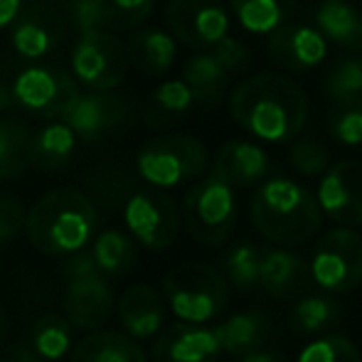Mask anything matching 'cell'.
Returning <instances> with one entry per match:
<instances>
[{
	"label": "cell",
	"instance_id": "6da1fadb",
	"mask_svg": "<svg viewBox=\"0 0 362 362\" xmlns=\"http://www.w3.org/2000/svg\"><path fill=\"white\" fill-rule=\"evenodd\" d=\"M229 114L252 139L288 144L308 121V96L288 76L264 72L234 86Z\"/></svg>",
	"mask_w": 362,
	"mask_h": 362
},
{
	"label": "cell",
	"instance_id": "7a4b0ae2",
	"mask_svg": "<svg viewBox=\"0 0 362 362\" xmlns=\"http://www.w3.org/2000/svg\"><path fill=\"white\" fill-rule=\"evenodd\" d=\"M99 210L81 190L62 187L42 195L25 215V232L40 254L67 257L91 242Z\"/></svg>",
	"mask_w": 362,
	"mask_h": 362
},
{
	"label": "cell",
	"instance_id": "3957f363",
	"mask_svg": "<svg viewBox=\"0 0 362 362\" xmlns=\"http://www.w3.org/2000/svg\"><path fill=\"white\" fill-rule=\"evenodd\" d=\"M252 224L267 242L279 247H300L318 234L323 212L305 185L288 177L262 182L252 197Z\"/></svg>",
	"mask_w": 362,
	"mask_h": 362
},
{
	"label": "cell",
	"instance_id": "277c9868",
	"mask_svg": "<svg viewBox=\"0 0 362 362\" xmlns=\"http://www.w3.org/2000/svg\"><path fill=\"white\" fill-rule=\"evenodd\" d=\"M163 293L182 323H210L229 303V284L217 269L202 262L173 267L163 279Z\"/></svg>",
	"mask_w": 362,
	"mask_h": 362
},
{
	"label": "cell",
	"instance_id": "5b68a950",
	"mask_svg": "<svg viewBox=\"0 0 362 362\" xmlns=\"http://www.w3.org/2000/svg\"><path fill=\"white\" fill-rule=\"evenodd\" d=\"M207 168V148L195 136L168 134L156 136L141 146L136 170L148 185L158 190L177 187L202 175Z\"/></svg>",
	"mask_w": 362,
	"mask_h": 362
},
{
	"label": "cell",
	"instance_id": "8992f818",
	"mask_svg": "<svg viewBox=\"0 0 362 362\" xmlns=\"http://www.w3.org/2000/svg\"><path fill=\"white\" fill-rule=\"evenodd\" d=\"M180 219L195 242L205 244V247L224 244L237 222L234 187L210 173L185 192Z\"/></svg>",
	"mask_w": 362,
	"mask_h": 362
},
{
	"label": "cell",
	"instance_id": "52a82bcc",
	"mask_svg": "<svg viewBox=\"0 0 362 362\" xmlns=\"http://www.w3.org/2000/svg\"><path fill=\"white\" fill-rule=\"evenodd\" d=\"M310 276L328 293H350L362 284V237L353 227L330 229L315 244Z\"/></svg>",
	"mask_w": 362,
	"mask_h": 362
},
{
	"label": "cell",
	"instance_id": "ba28073f",
	"mask_svg": "<svg viewBox=\"0 0 362 362\" xmlns=\"http://www.w3.org/2000/svg\"><path fill=\"white\" fill-rule=\"evenodd\" d=\"M72 74L81 86L91 91H111L126 79L129 72V47L116 37V33H86L79 35L72 47Z\"/></svg>",
	"mask_w": 362,
	"mask_h": 362
},
{
	"label": "cell",
	"instance_id": "9c48e42d",
	"mask_svg": "<svg viewBox=\"0 0 362 362\" xmlns=\"http://www.w3.org/2000/svg\"><path fill=\"white\" fill-rule=\"evenodd\" d=\"M124 222L136 242L153 252H163L177 239L182 219L175 202L156 187L139 190L126 200Z\"/></svg>",
	"mask_w": 362,
	"mask_h": 362
},
{
	"label": "cell",
	"instance_id": "30bf717a",
	"mask_svg": "<svg viewBox=\"0 0 362 362\" xmlns=\"http://www.w3.org/2000/svg\"><path fill=\"white\" fill-rule=\"evenodd\" d=\"M165 23L177 42L202 52L229 35V13L222 0H168Z\"/></svg>",
	"mask_w": 362,
	"mask_h": 362
},
{
	"label": "cell",
	"instance_id": "8fae6325",
	"mask_svg": "<svg viewBox=\"0 0 362 362\" xmlns=\"http://www.w3.org/2000/svg\"><path fill=\"white\" fill-rule=\"evenodd\" d=\"M13 96L23 109L33 114L59 119L62 111L79 96V81L62 69L35 64L15 76Z\"/></svg>",
	"mask_w": 362,
	"mask_h": 362
},
{
	"label": "cell",
	"instance_id": "7c38bea8",
	"mask_svg": "<svg viewBox=\"0 0 362 362\" xmlns=\"http://www.w3.org/2000/svg\"><path fill=\"white\" fill-rule=\"evenodd\" d=\"M315 200L323 215L340 227L362 224V160H338L320 175Z\"/></svg>",
	"mask_w": 362,
	"mask_h": 362
},
{
	"label": "cell",
	"instance_id": "4fadbf2b",
	"mask_svg": "<svg viewBox=\"0 0 362 362\" xmlns=\"http://www.w3.org/2000/svg\"><path fill=\"white\" fill-rule=\"evenodd\" d=\"M114 291L104 274L94 276H81L67 281L62 298L64 318L72 323V328L79 330H99L101 325L109 323L114 313Z\"/></svg>",
	"mask_w": 362,
	"mask_h": 362
},
{
	"label": "cell",
	"instance_id": "5bb4252c",
	"mask_svg": "<svg viewBox=\"0 0 362 362\" xmlns=\"http://www.w3.org/2000/svg\"><path fill=\"white\" fill-rule=\"evenodd\" d=\"M269 57L288 72H308L328 57V40L313 25L284 23L269 33Z\"/></svg>",
	"mask_w": 362,
	"mask_h": 362
},
{
	"label": "cell",
	"instance_id": "9a60e30c",
	"mask_svg": "<svg viewBox=\"0 0 362 362\" xmlns=\"http://www.w3.org/2000/svg\"><path fill=\"white\" fill-rule=\"evenodd\" d=\"M151 13L153 0H72V23L79 35L134 30Z\"/></svg>",
	"mask_w": 362,
	"mask_h": 362
},
{
	"label": "cell",
	"instance_id": "2e32d148",
	"mask_svg": "<svg viewBox=\"0 0 362 362\" xmlns=\"http://www.w3.org/2000/svg\"><path fill=\"white\" fill-rule=\"evenodd\" d=\"M59 119L76 134V139L94 141L129 119V104L111 91L81 94L62 111Z\"/></svg>",
	"mask_w": 362,
	"mask_h": 362
},
{
	"label": "cell",
	"instance_id": "e0dca14e",
	"mask_svg": "<svg viewBox=\"0 0 362 362\" xmlns=\"http://www.w3.org/2000/svg\"><path fill=\"white\" fill-rule=\"evenodd\" d=\"M222 355L215 330L195 323H175L153 343L151 362H217Z\"/></svg>",
	"mask_w": 362,
	"mask_h": 362
},
{
	"label": "cell",
	"instance_id": "ac0fdd59",
	"mask_svg": "<svg viewBox=\"0 0 362 362\" xmlns=\"http://www.w3.org/2000/svg\"><path fill=\"white\" fill-rule=\"evenodd\" d=\"M62 35V18L54 10L33 5L28 10H20L18 18L13 20L10 42L23 59H42L45 54L57 47Z\"/></svg>",
	"mask_w": 362,
	"mask_h": 362
},
{
	"label": "cell",
	"instance_id": "d6986e66",
	"mask_svg": "<svg viewBox=\"0 0 362 362\" xmlns=\"http://www.w3.org/2000/svg\"><path fill=\"white\" fill-rule=\"evenodd\" d=\"M269 170H272V158L262 146L252 141H229L219 148L210 173L237 190L262 182Z\"/></svg>",
	"mask_w": 362,
	"mask_h": 362
},
{
	"label": "cell",
	"instance_id": "ffe728a7",
	"mask_svg": "<svg viewBox=\"0 0 362 362\" xmlns=\"http://www.w3.org/2000/svg\"><path fill=\"white\" fill-rule=\"evenodd\" d=\"M313 284L308 262L286 249H264L262 269H259V288L279 300L303 296Z\"/></svg>",
	"mask_w": 362,
	"mask_h": 362
},
{
	"label": "cell",
	"instance_id": "44dd1931",
	"mask_svg": "<svg viewBox=\"0 0 362 362\" xmlns=\"http://www.w3.org/2000/svg\"><path fill=\"white\" fill-rule=\"evenodd\" d=\"M121 320V328L134 340H148L160 333L165 320V305L156 288L148 284H134L121 293L119 303L114 305Z\"/></svg>",
	"mask_w": 362,
	"mask_h": 362
},
{
	"label": "cell",
	"instance_id": "7402d4cb",
	"mask_svg": "<svg viewBox=\"0 0 362 362\" xmlns=\"http://www.w3.org/2000/svg\"><path fill=\"white\" fill-rule=\"evenodd\" d=\"M212 330H215L222 353L239 358V355L264 348V343L272 335V318L262 310H242V313L229 315L224 323Z\"/></svg>",
	"mask_w": 362,
	"mask_h": 362
},
{
	"label": "cell",
	"instance_id": "603a6c76",
	"mask_svg": "<svg viewBox=\"0 0 362 362\" xmlns=\"http://www.w3.org/2000/svg\"><path fill=\"white\" fill-rule=\"evenodd\" d=\"M69 362H148V355L131 335L99 328L72 345Z\"/></svg>",
	"mask_w": 362,
	"mask_h": 362
},
{
	"label": "cell",
	"instance_id": "cb8c5ba5",
	"mask_svg": "<svg viewBox=\"0 0 362 362\" xmlns=\"http://www.w3.org/2000/svg\"><path fill=\"white\" fill-rule=\"evenodd\" d=\"M315 28L328 42L350 52H362V13L350 0H320Z\"/></svg>",
	"mask_w": 362,
	"mask_h": 362
},
{
	"label": "cell",
	"instance_id": "d4e9b609",
	"mask_svg": "<svg viewBox=\"0 0 362 362\" xmlns=\"http://www.w3.org/2000/svg\"><path fill=\"white\" fill-rule=\"evenodd\" d=\"M177 54V40L160 28H141L129 42V59L148 74H165Z\"/></svg>",
	"mask_w": 362,
	"mask_h": 362
},
{
	"label": "cell",
	"instance_id": "484cf974",
	"mask_svg": "<svg viewBox=\"0 0 362 362\" xmlns=\"http://www.w3.org/2000/svg\"><path fill=\"white\" fill-rule=\"evenodd\" d=\"M182 79H185L187 86L192 89L197 104L215 106L224 96V91H227L232 74L219 64V59L210 49H205V52L187 59L185 67H182Z\"/></svg>",
	"mask_w": 362,
	"mask_h": 362
},
{
	"label": "cell",
	"instance_id": "4316f807",
	"mask_svg": "<svg viewBox=\"0 0 362 362\" xmlns=\"http://www.w3.org/2000/svg\"><path fill=\"white\" fill-rule=\"evenodd\" d=\"M298 0H229L237 23L252 35H269L291 18Z\"/></svg>",
	"mask_w": 362,
	"mask_h": 362
},
{
	"label": "cell",
	"instance_id": "83f0119b",
	"mask_svg": "<svg viewBox=\"0 0 362 362\" xmlns=\"http://www.w3.org/2000/svg\"><path fill=\"white\" fill-rule=\"evenodd\" d=\"M96 264L106 279H119L134 269L136 264V244L121 229H106L91 244Z\"/></svg>",
	"mask_w": 362,
	"mask_h": 362
},
{
	"label": "cell",
	"instance_id": "f1b7e54d",
	"mask_svg": "<svg viewBox=\"0 0 362 362\" xmlns=\"http://www.w3.org/2000/svg\"><path fill=\"white\" fill-rule=\"evenodd\" d=\"M76 148V134L62 119L47 124L30 141V160L42 168H59Z\"/></svg>",
	"mask_w": 362,
	"mask_h": 362
},
{
	"label": "cell",
	"instance_id": "f546056e",
	"mask_svg": "<svg viewBox=\"0 0 362 362\" xmlns=\"http://www.w3.org/2000/svg\"><path fill=\"white\" fill-rule=\"evenodd\" d=\"M30 141L33 134L25 124L20 121H0V180H13L20 177L30 160Z\"/></svg>",
	"mask_w": 362,
	"mask_h": 362
},
{
	"label": "cell",
	"instance_id": "4dcf8cb0",
	"mask_svg": "<svg viewBox=\"0 0 362 362\" xmlns=\"http://www.w3.org/2000/svg\"><path fill=\"white\" fill-rule=\"evenodd\" d=\"M72 323L64 315L47 313L35 320L30 345L45 362H57L72 350Z\"/></svg>",
	"mask_w": 362,
	"mask_h": 362
},
{
	"label": "cell",
	"instance_id": "1f68e13d",
	"mask_svg": "<svg viewBox=\"0 0 362 362\" xmlns=\"http://www.w3.org/2000/svg\"><path fill=\"white\" fill-rule=\"evenodd\" d=\"M340 318V303L330 296L308 293L291 310V328L298 335H318Z\"/></svg>",
	"mask_w": 362,
	"mask_h": 362
},
{
	"label": "cell",
	"instance_id": "d6a6232c",
	"mask_svg": "<svg viewBox=\"0 0 362 362\" xmlns=\"http://www.w3.org/2000/svg\"><path fill=\"white\" fill-rule=\"evenodd\" d=\"M264 249L254 242H242L232 247L224 257V272L234 288L242 293L259 288V269H262Z\"/></svg>",
	"mask_w": 362,
	"mask_h": 362
},
{
	"label": "cell",
	"instance_id": "836d02e7",
	"mask_svg": "<svg viewBox=\"0 0 362 362\" xmlns=\"http://www.w3.org/2000/svg\"><path fill=\"white\" fill-rule=\"evenodd\" d=\"M323 91L335 104L362 99V57L338 59L325 74Z\"/></svg>",
	"mask_w": 362,
	"mask_h": 362
},
{
	"label": "cell",
	"instance_id": "e575fe53",
	"mask_svg": "<svg viewBox=\"0 0 362 362\" xmlns=\"http://www.w3.org/2000/svg\"><path fill=\"white\" fill-rule=\"evenodd\" d=\"M298 362H362V355L345 335H320L300 350Z\"/></svg>",
	"mask_w": 362,
	"mask_h": 362
},
{
	"label": "cell",
	"instance_id": "d590c367",
	"mask_svg": "<svg viewBox=\"0 0 362 362\" xmlns=\"http://www.w3.org/2000/svg\"><path fill=\"white\" fill-rule=\"evenodd\" d=\"M330 136L343 146H362V99L338 104L328 121Z\"/></svg>",
	"mask_w": 362,
	"mask_h": 362
},
{
	"label": "cell",
	"instance_id": "8d00e7d4",
	"mask_svg": "<svg viewBox=\"0 0 362 362\" xmlns=\"http://www.w3.org/2000/svg\"><path fill=\"white\" fill-rule=\"evenodd\" d=\"M291 165L303 177H320L330 168V151L328 146L318 141H298L291 146Z\"/></svg>",
	"mask_w": 362,
	"mask_h": 362
},
{
	"label": "cell",
	"instance_id": "74e56055",
	"mask_svg": "<svg viewBox=\"0 0 362 362\" xmlns=\"http://www.w3.org/2000/svg\"><path fill=\"white\" fill-rule=\"evenodd\" d=\"M153 101H156L158 109L168 116L185 114V111H190L192 106L197 104L195 94H192V89L187 86L185 79L163 81V84L156 89V94H153Z\"/></svg>",
	"mask_w": 362,
	"mask_h": 362
},
{
	"label": "cell",
	"instance_id": "f35d334b",
	"mask_svg": "<svg viewBox=\"0 0 362 362\" xmlns=\"http://www.w3.org/2000/svg\"><path fill=\"white\" fill-rule=\"evenodd\" d=\"M210 52L215 54V57L219 59V64H222L224 69H227L229 74H239L244 72V69L249 67V59H252V54H249V49L244 47L239 40L234 37H222L219 42L215 45V47H210Z\"/></svg>",
	"mask_w": 362,
	"mask_h": 362
},
{
	"label": "cell",
	"instance_id": "ab89813d",
	"mask_svg": "<svg viewBox=\"0 0 362 362\" xmlns=\"http://www.w3.org/2000/svg\"><path fill=\"white\" fill-rule=\"evenodd\" d=\"M25 207L13 195L0 192V244L15 239L25 229Z\"/></svg>",
	"mask_w": 362,
	"mask_h": 362
},
{
	"label": "cell",
	"instance_id": "60d3db41",
	"mask_svg": "<svg viewBox=\"0 0 362 362\" xmlns=\"http://www.w3.org/2000/svg\"><path fill=\"white\" fill-rule=\"evenodd\" d=\"M67 262L62 267V276L64 281H72V279H81V276H94V274H101L99 264H96L91 249H79L74 254H67Z\"/></svg>",
	"mask_w": 362,
	"mask_h": 362
},
{
	"label": "cell",
	"instance_id": "b9f144b4",
	"mask_svg": "<svg viewBox=\"0 0 362 362\" xmlns=\"http://www.w3.org/2000/svg\"><path fill=\"white\" fill-rule=\"evenodd\" d=\"M20 10H23V0H0V30L13 25Z\"/></svg>",
	"mask_w": 362,
	"mask_h": 362
},
{
	"label": "cell",
	"instance_id": "7bdbcfd3",
	"mask_svg": "<svg viewBox=\"0 0 362 362\" xmlns=\"http://www.w3.org/2000/svg\"><path fill=\"white\" fill-rule=\"evenodd\" d=\"M8 360L10 362H45L37 353H35L30 343H18V345H15L13 353L8 355Z\"/></svg>",
	"mask_w": 362,
	"mask_h": 362
},
{
	"label": "cell",
	"instance_id": "ee69618b",
	"mask_svg": "<svg viewBox=\"0 0 362 362\" xmlns=\"http://www.w3.org/2000/svg\"><path fill=\"white\" fill-rule=\"evenodd\" d=\"M232 362H284L279 358L276 353H272V350H254V353H247V355H239V358H234Z\"/></svg>",
	"mask_w": 362,
	"mask_h": 362
},
{
	"label": "cell",
	"instance_id": "f6af8a7d",
	"mask_svg": "<svg viewBox=\"0 0 362 362\" xmlns=\"http://www.w3.org/2000/svg\"><path fill=\"white\" fill-rule=\"evenodd\" d=\"M5 338H8V315H5L3 305H0V345L5 343Z\"/></svg>",
	"mask_w": 362,
	"mask_h": 362
},
{
	"label": "cell",
	"instance_id": "bcb514c9",
	"mask_svg": "<svg viewBox=\"0 0 362 362\" xmlns=\"http://www.w3.org/2000/svg\"><path fill=\"white\" fill-rule=\"evenodd\" d=\"M0 362H10V360H8V358H3V360H0Z\"/></svg>",
	"mask_w": 362,
	"mask_h": 362
}]
</instances>
